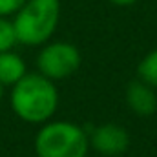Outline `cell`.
Wrapping results in <instances>:
<instances>
[{"label": "cell", "instance_id": "9c48e42d", "mask_svg": "<svg viewBox=\"0 0 157 157\" xmlns=\"http://www.w3.org/2000/svg\"><path fill=\"white\" fill-rule=\"evenodd\" d=\"M15 44H18V42H17L13 22L6 17H0V51L13 49Z\"/></svg>", "mask_w": 157, "mask_h": 157}, {"label": "cell", "instance_id": "277c9868", "mask_svg": "<svg viewBox=\"0 0 157 157\" xmlns=\"http://www.w3.org/2000/svg\"><path fill=\"white\" fill-rule=\"evenodd\" d=\"M80 66V53L78 49L64 40L46 42L37 57V70L40 75L60 80L71 77Z\"/></svg>", "mask_w": 157, "mask_h": 157}, {"label": "cell", "instance_id": "8fae6325", "mask_svg": "<svg viewBox=\"0 0 157 157\" xmlns=\"http://www.w3.org/2000/svg\"><path fill=\"white\" fill-rule=\"evenodd\" d=\"M112 4H115V6H121V7H124V6H132V4H135L137 0H110Z\"/></svg>", "mask_w": 157, "mask_h": 157}, {"label": "cell", "instance_id": "7a4b0ae2", "mask_svg": "<svg viewBox=\"0 0 157 157\" xmlns=\"http://www.w3.org/2000/svg\"><path fill=\"white\" fill-rule=\"evenodd\" d=\"M59 20L60 0H26L11 22L18 44L44 46L57 31Z\"/></svg>", "mask_w": 157, "mask_h": 157}, {"label": "cell", "instance_id": "3957f363", "mask_svg": "<svg viewBox=\"0 0 157 157\" xmlns=\"http://www.w3.org/2000/svg\"><path fill=\"white\" fill-rule=\"evenodd\" d=\"M88 150L86 130L68 121L46 122L35 137L37 157H86Z\"/></svg>", "mask_w": 157, "mask_h": 157}, {"label": "cell", "instance_id": "52a82bcc", "mask_svg": "<svg viewBox=\"0 0 157 157\" xmlns=\"http://www.w3.org/2000/svg\"><path fill=\"white\" fill-rule=\"evenodd\" d=\"M28 73L24 59L13 49L0 51V84L13 86Z\"/></svg>", "mask_w": 157, "mask_h": 157}, {"label": "cell", "instance_id": "5b68a950", "mask_svg": "<svg viewBox=\"0 0 157 157\" xmlns=\"http://www.w3.org/2000/svg\"><path fill=\"white\" fill-rule=\"evenodd\" d=\"M90 137V148H93L95 152L102 154L108 157H115L121 155L128 150L130 146V135L128 132L113 122L97 126L91 130Z\"/></svg>", "mask_w": 157, "mask_h": 157}, {"label": "cell", "instance_id": "7c38bea8", "mask_svg": "<svg viewBox=\"0 0 157 157\" xmlns=\"http://www.w3.org/2000/svg\"><path fill=\"white\" fill-rule=\"evenodd\" d=\"M2 97H4V86L0 84V101H2Z\"/></svg>", "mask_w": 157, "mask_h": 157}, {"label": "cell", "instance_id": "ba28073f", "mask_svg": "<svg viewBox=\"0 0 157 157\" xmlns=\"http://www.w3.org/2000/svg\"><path fill=\"white\" fill-rule=\"evenodd\" d=\"M137 75L143 82L157 90V49L150 51L137 66Z\"/></svg>", "mask_w": 157, "mask_h": 157}, {"label": "cell", "instance_id": "6da1fadb", "mask_svg": "<svg viewBox=\"0 0 157 157\" xmlns=\"http://www.w3.org/2000/svg\"><path fill=\"white\" fill-rule=\"evenodd\" d=\"M15 115L29 124L48 122L59 108V91L53 80L37 73H26L11 86L9 95Z\"/></svg>", "mask_w": 157, "mask_h": 157}, {"label": "cell", "instance_id": "8992f818", "mask_svg": "<svg viewBox=\"0 0 157 157\" xmlns=\"http://www.w3.org/2000/svg\"><path fill=\"white\" fill-rule=\"evenodd\" d=\"M126 104L128 108L139 117H150L157 110V95L155 88L148 86L146 82L133 80L126 88Z\"/></svg>", "mask_w": 157, "mask_h": 157}, {"label": "cell", "instance_id": "30bf717a", "mask_svg": "<svg viewBox=\"0 0 157 157\" xmlns=\"http://www.w3.org/2000/svg\"><path fill=\"white\" fill-rule=\"evenodd\" d=\"M26 4V0H0V17H15V13Z\"/></svg>", "mask_w": 157, "mask_h": 157}]
</instances>
